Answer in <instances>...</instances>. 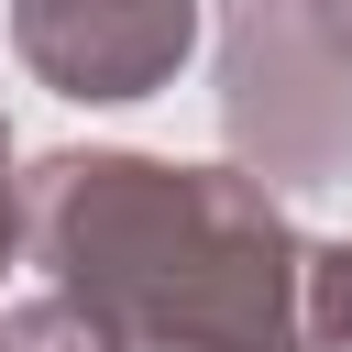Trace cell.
Returning a JSON list of instances; mask_svg holds the SVG:
<instances>
[{
    "mask_svg": "<svg viewBox=\"0 0 352 352\" xmlns=\"http://www.w3.org/2000/svg\"><path fill=\"white\" fill-rule=\"evenodd\" d=\"M33 253L121 352H308V253L231 165L55 154L33 176Z\"/></svg>",
    "mask_w": 352,
    "mask_h": 352,
    "instance_id": "6da1fadb",
    "label": "cell"
},
{
    "mask_svg": "<svg viewBox=\"0 0 352 352\" xmlns=\"http://www.w3.org/2000/svg\"><path fill=\"white\" fill-rule=\"evenodd\" d=\"M220 110L242 143V176L264 187H319L352 165V55L330 33H308L275 0H231L220 33Z\"/></svg>",
    "mask_w": 352,
    "mask_h": 352,
    "instance_id": "7a4b0ae2",
    "label": "cell"
},
{
    "mask_svg": "<svg viewBox=\"0 0 352 352\" xmlns=\"http://www.w3.org/2000/svg\"><path fill=\"white\" fill-rule=\"evenodd\" d=\"M11 44L66 99H143L198 44L187 0H11Z\"/></svg>",
    "mask_w": 352,
    "mask_h": 352,
    "instance_id": "3957f363",
    "label": "cell"
},
{
    "mask_svg": "<svg viewBox=\"0 0 352 352\" xmlns=\"http://www.w3.org/2000/svg\"><path fill=\"white\" fill-rule=\"evenodd\" d=\"M0 352H121L77 297H33V308H11L0 319Z\"/></svg>",
    "mask_w": 352,
    "mask_h": 352,
    "instance_id": "277c9868",
    "label": "cell"
},
{
    "mask_svg": "<svg viewBox=\"0 0 352 352\" xmlns=\"http://www.w3.org/2000/svg\"><path fill=\"white\" fill-rule=\"evenodd\" d=\"M319 341H352V242L308 253V352Z\"/></svg>",
    "mask_w": 352,
    "mask_h": 352,
    "instance_id": "5b68a950",
    "label": "cell"
},
{
    "mask_svg": "<svg viewBox=\"0 0 352 352\" xmlns=\"http://www.w3.org/2000/svg\"><path fill=\"white\" fill-rule=\"evenodd\" d=\"M275 11H297V22H308V33H330V44H341V55H352V0H275Z\"/></svg>",
    "mask_w": 352,
    "mask_h": 352,
    "instance_id": "8992f818",
    "label": "cell"
},
{
    "mask_svg": "<svg viewBox=\"0 0 352 352\" xmlns=\"http://www.w3.org/2000/svg\"><path fill=\"white\" fill-rule=\"evenodd\" d=\"M11 231H22V209H11V132H0V264H11Z\"/></svg>",
    "mask_w": 352,
    "mask_h": 352,
    "instance_id": "52a82bcc",
    "label": "cell"
}]
</instances>
